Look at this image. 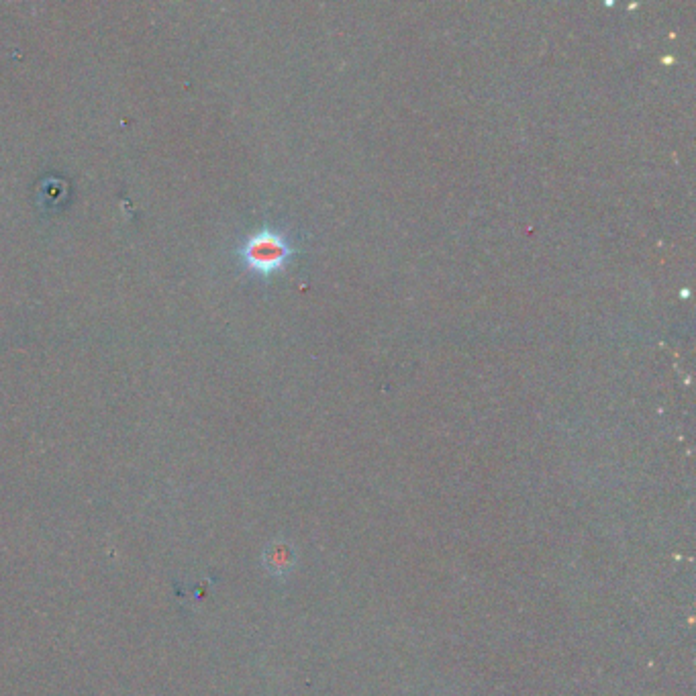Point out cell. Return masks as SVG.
I'll use <instances>...</instances> for the list:
<instances>
[{"label":"cell","mask_w":696,"mask_h":696,"mask_svg":"<svg viewBox=\"0 0 696 696\" xmlns=\"http://www.w3.org/2000/svg\"><path fill=\"white\" fill-rule=\"evenodd\" d=\"M241 262L256 276L270 278L280 274L294 256L290 239L276 229H260L241 245Z\"/></svg>","instance_id":"1"}]
</instances>
